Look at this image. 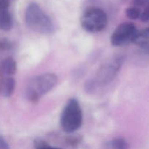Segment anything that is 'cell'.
<instances>
[{
  "mask_svg": "<svg viewBox=\"0 0 149 149\" xmlns=\"http://www.w3.org/2000/svg\"><path fill=\"white\" fill-rule=\"evenodd\" d=\"M25 20L28 27L36 33L48 34L53 30V24L50 18L36 3H31L27 7Z\"/></svg>",
  "mask_w": 149,
  "mask_h": 149,
  "instance_id": "cell-1",
  "label": "cell"
},
{
  "mask_svg": "<svg viewBox=\"0 0 149 149\" xmlns=\"http://www.w3.org/2000/svg\"><path fill=\"white\" fill-rule=\"evenodd\" d=\"M58 81V77L52 73L40 74L31 80L26 89V95L31 102L36 103L50 91Z\"/></svg>",
  "mask_w": 149,
  "mask_h": 149,
  "instance_id": "cell-2",
  "label": "cell"
},
{
  "mask_svg": "<svg viewBox=\"0 0 149 149\" xmlns=\"http://www.w3.org/2000/svg\"><path fill=\"white\" fill-rule=\"evenodd\" d=\"M82 121V111L78 100L70 99L61 113V127L67 133H72L81 127Z\"/></svg>",
  "mask_w": 149,
  "mask_h": 149,
  "instance_id": "cell-3",
  "label": "cell"
},
{
  "mask_svg": "<svg viewBox=\"0 0 149 149\" xmlns=\"http://www.w3.org/2000/svg\"><path fill=\"white\" fill-rule=\"evenodd\" d=\"M107 23L108 17L106 13L99 7H89L81 17L82 28L91 33L101 31L106 28Z\"/></svg>",
  "mask_w": 149,
  "mask_h": 149,
  "instance_id": "cell-4",
  "label": "cell"
},
{
  "mask_svg": "<svg viewBox=\"0 0 149 149\" xmlns=\"http://www.w3.org/2000/svg\"><path fill=\"white\" fill-rule=\"evenodd\" d=\"M124 62V57L116 55L106 60L97 70L95 81L100 85H106L116 77Z\"/></svg>",
  "mask_w": 149,
  "mask_h": 149,
  "instance_id": "cell-5",
  "label": "cell"
},
{
  "mask_svg": "<svg viewBox=\"0 0 149 149\" xmlns=\"http://www.w3.org/2000/svg\"><path fill=\"white\" fill-rule=\"evenodd\" d=\"M137 33L136 27L133 23H123L119 25L112 33L111 42L113 46H122L132 42Z\"/></svg>",
  "mask_w": 149,
  "mask_h": 149,
  "instance_id": "cell-6",
  "label": "cell"
},
{
  "mask_svg": "<svg viewBox=\"0 0 149 149\" xmlns=\"http://www.w3.org/2000/svg\"><path fill=\"white\" fill-rule=\"evenodd\" d=\"M138 46L149 50V28L137 33L132 42Z\"/></svg>",
  "mask_w": 149,
  "mask_h": 149,
  "instance_id": "cell-7",
  "label": "cell"
},
{
  "mask_svg": "<svg viewBox=\"0 0 149 149\" xmlns=\"http://www.w3.org/2000/svg\"><path fill=\"white\" fill-rule=\"evenodd\" d=\"M13 27V18L9 9L0 10V29L8 31Z\"/></svg>",
  "mask_w": 149,
  "mask_h": 149,
  "instance_id": "cell-8",
  "label": "cell"
},
{
  "mask_svg": "<svg viewBox=\"0 0 149 149\" xmlns=\"http://www.w3.org/2000/svg\"><path fill=\"white\" fill-rule=\"evenodd\" d=\"M127 143L124 138H116L105 144L104 149H127Z\"/></svg>",
  "mask_w": 149,
  "mask_h": 149,
  "instance_id": "cell-9",
  "label": "cell"
},
{
  "mask_svg": "<svg viewBox=\"0 0 149 149\" xmlns=\"http://www.w3.org/2000/svg\"><path fill=\"white\" fill-rule=\"evenodd\" d=\"M1 68L5 74L8 75H13L17 71L16 62L12 58H6L1 63Z\"/></svg>",
  "mask_w": 149,
  "mask_h": 149,
  "instance_id": "cell-10",
  "label": "cell"
},
{
  "mask_svg": "<svg viewBox=\"0 0 149 149\" xmlns=\"http://www.w3.org/2000/svg\"><path fill=\"white\" fill-rule=\"evenodd\" d=\"M15 87V81L12 77L6 79L4 83V88H3V94L5 97H9L13 95Z\"/></svg>",
  "mask_w": 149,
  "mask_h": 149,
  "instance_id": "cell-11",
  "label": "cell"
},
{
  "mask_svg": "<svg viewBox=\"0 0 149 149\" xmlns=\"http://www.w3.org/2000/svg\"><path fill=\"white\" fill-rule=\"evenodd\" d=\"M141 11L140 10V8L136 7H129L126 10V15L130 19H132V20H135V19L139 18L140 16H141Z\"/></svg>",
  "mask_w": 149,
  "mask_h": 149,
  "instance_id": "cell-12",
  "label": "cell"
},
{
  "mask_svg": "<svg viewBox=\"0 0 149 149\" xmlns=\"http://www.w3.org/2000/svg\"><path fill=\"white\" fill-rule=\"evenodd\" d=\"M35 148L36 149H61L59 148H56V147H52L48 145L47 143L42 141L41 139H37L35 141Z\"/></svg>",
  "mask_w": 149,
  "mask_h": 149,
  "instance_id": "cell-13",
  "label": "cell"
},
{
  "mask_svg": "<svg viewBox=\"0 0 149 149\" xmlns=\"http://www.w3.org/2000/svg\"><path fill=\"white\" fill-rule=\"evenodd\" d=\"M11 43L7 38L0 37V50H9L11 48Z\"/></svg>",
  "mask_w": 149,
  "mask_h": 149,
  "instance_id": "cell-14",
  "label": "cell"
},
{
  "mask_svg": "<svg viewBox=\"0 0 149 149\" xmlns=\"http://www.w3.org/2000/svg\"><path fill=\"white\" fill-rule=\"evenodd\" d=\"M140 18L143 22H146L149 20V0L148 3L146 4V5L144 7L143 11L141 12Z\"/></svg>",
  "mask_w": 149,
  "mask_h": 149,
  "instance_id": "cell-15",
  "label": "cell"
},
{
  "mask_svg": "<svg viewBox=\"0 0 149 149\" xmlns=\"http://www.w3.org/2000/svg\"><path fill=\"white\" fill-rule=\"evenodd\" d=\"M148 1V0H133V4L135 7L139 8L140 7H145Z\"/></svg>",
  "mask_w": 149,
  "mask_h": 149,
  "instance_id": "cell-16",
  "label": "cell"
},
{
  "mask_svg": "<svg viewBox=\"0 0 149 149\" xmlns=\"http://www.w3.org/2000/svg\"><path fill=\"white\" fill-rule=\"evenodd\" d=\"M10 7V0H0V10H7Z\"/></svg>",
  "mask_w": 149,
  "mask_h": 149,
  "instance_id": "cell-17",
  "label": "cell"
},
{
  "mask_svg": "<svg viewBox=\"0 0 149 149\" xmlns=\"http://www.w3.org/2000/svg\"><path fill=\"white\" fill-rule=\"evenodd\" d=\"M0 149H10L8 143L1 135H0Z\"/></svg>",
  "mask_w": 149,
  "mask_h": 149,
  "instance_id": "cell-18",
  "label": "cell"
},
{
  "mask_svg": "<svg viewBox=\"0 0 149 149\" xmlns=\"http://www.w3.org/2000/svg\"><path fill=\"white\" fill-rule=\"evenodd\" d=\"M0 78L2 79V75H1V70H0Z\"/></svg>",
  "mask_w": 149,
  "mask_h": 149,
  "instance_id": "cell-19",
  "label": "cell"
},
{
  "mask_svg": "<svg viewBox=\"0 0 149 149\" xmlns=\"http://www.w3.org/2000/svg\"><path fill=\"white\" fill-rule=\"evenodd\" d=\"M0 90H1V86H0Z\"/></svg>",
  "mask_w": 149,
  "mask_h": 149,
  "instance_id": "cell-20",
  "label": "cell"
}]
</instances>
